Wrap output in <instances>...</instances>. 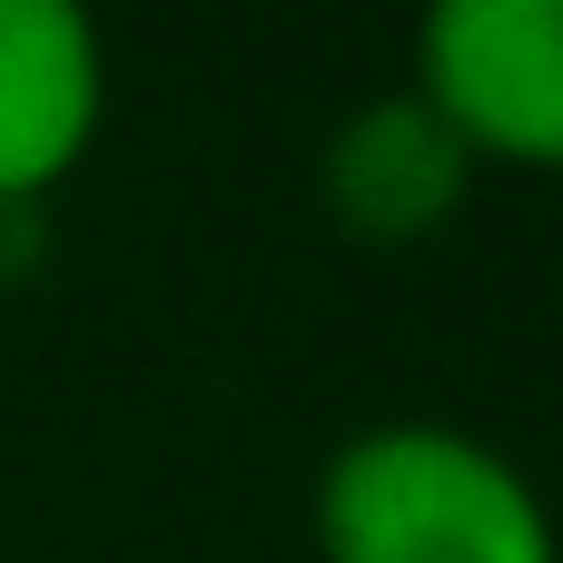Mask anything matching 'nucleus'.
<instances>
[{"mask_svg":"<svg viewBox=\"0 0 563 563\" xmlns=\"http://www.w3.org/2000/svg\"><path fill=\"white\" fill-rule=\"evenodd\" d=\"M317 563H563L534 475L465 426H366L317 475Z\"/></svg>","mask_w":563,"mask_h":563,"instance_id":"f257e3e1","label":"nucleus"},{"mask_svg":"<svg viewBox=\"0 0 563 563\" xmlns=\"http://www.w3.org/2000/svg\"><path fill=\"white\" fill-rule=\"evenodd\" d=\"M416 89L475 158L563 168V0H445L416 30Z\"/></svg>","mask_w":563,"mask_h":563,"instance_id":"f03ea898","label":"nucleus"},{"mask_svg":"<svg viewBox=\"0 0 563 563\" xmlns=\"http://www.w3.org/2000/svg\"><path fill=\"white\" fill-rule=\"evenodd\" d=\"M109 119V49L69 0H0V208L49 198Z\"/></svg>","mask_w":563,"mask_h":563,"instance_id":"7ed1b4c3","label":"nucleus"},{"mask_svg":"<svg viewBox=\"0 0 563 563\" xmlns=\"http://www.w3.org/2000/svg\"><path fill=\"white\" fill-rule=\"evenodd\" d=\"M317 188H327V208H336L346 238H366V247H416V238H435V228L465 208L475 148H465V139L445 129V109L406 79V89H386V99H366V109L336 119V139H327V158H317Z\"/></svg>","mask_w":563,"mask_h":563,"instance_id":"20e7f679","label":"nucleus"}]
</instances>
